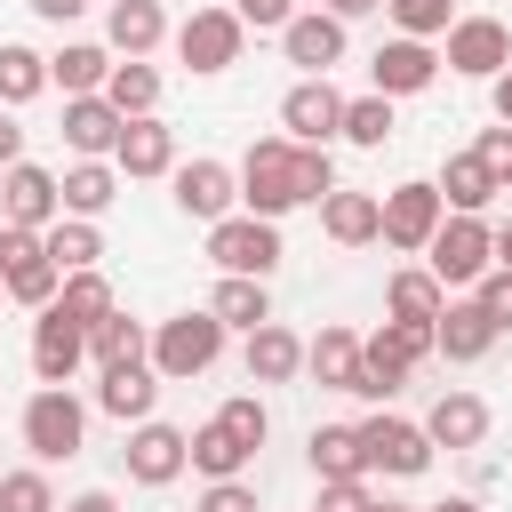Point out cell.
<instances>
[{"instance_id":"cell-49","label":"cell","mask_w":512,"mask_h":512,"mask_svg":"<svg viewBox=\"0 0 512 512\" xmlns=\"http://www.w3.org/2000/svg\"><path fill=\"white\" fill-rule=\"evenodd\" d=\"M24 160V128H16V112L0 104V168H16Z\"/></svg>"},{"instance_id":"cell-30","label":"cell","mask_w":512,"mask_h":512,"mask_svg":"<svg viewBox=\"0 0 512 512\" xmlns=\"http://www.w3.org/2000/svg\"><path fill=\"white\" fill-rule=\"evenodd\" d=\"M304 456H312V480H360V472H368V448H360V424H312V440H304Z\"/></svg>"},{"instance_id":"cell-16","label":"cell","mask_w":512,"mask_h":512,"mask_svg":"<svg viewBox=\"0 0 512 512\" xmlns=\"http://www.w3.org/2000/svg\"><path fill=\"white\" fill-rule=\"evenodd\" d=\"M168 200L192 216V224H216V216H232L240 208V168H224V160H176L168 168Z\"/></svg>"},{"instance_id":"cell-14","label":"cell","mask_w":512,"mask_h":512,"mask_svg":"<svg viewBox=\"0 0 512 512\" xmlns=\"http://www.w3.org/2000/svg\"><path fill=\"white\" fill-rule=\"evenodd\" d=\"M344 16H328V8H296L288 24H280V56L304 72V80H328L336 64H344Z\"/></svg>"},{"instance_id":"cell-50","label":"cell","mask_w":512,"mask_h":512,"mask_svg":"<svg viewBox=\"0 0 512 512\" xmlns=\"http://www.w3.org/2000/svg\"><path fill=\"white\" fill-rule=\"evenodd\" d=\"M24 8H32V16H48V24H72V16H88L96 0H24Z\"/></svg>"},{"instance_id":"cell-31","label":"cell","mask_w":512,"mask_h":512,"mask_svg":"<svg viewBox=\"0 0 512 512\" xmlns=\"http://www.w3.org/2000/svg\"><path fill=\"white\" fill-rule=\"evenodd\" d=\"M440 304H448V288L424 272V264H400L392 280H384V320H440Z\"/></svg>"},{"instance_id":"cell-47","label":"cell","mask_w":512,"mask_h":512,"mask_svg":"<svg viewBox=\"0 0 512 512\" xmlns=\"http://www.w3.org/2000/svg\"><path fill=\"white\" fill-rule=\"evenodd\" d=\"M472 296H480V304H488V312H496V328H504V336H512V264H496V272H488V280H480V288H472Z\"/></svg>"},{"instance_id":"cell-41","label":"cell","mask_w":512,"mask_h":512,"mask_svg":"<svg viewBox=\"0 0 512 512\" xmlns=\"http://www.w3.org/2000/svg\"><path fill=\"white\" fill-rule=\"evenodd\" d=\"M0 512H64L56 488H48V464H16V472H0Z\"/></svg>"},{"instance_id":"cell-55","label":"cell","mask_w":512,"mask_h":512,"mask_svg":"<svg viewBox=\"0 0 512 512\" xmlns=\"http://www.w3.org/2000/svg\"><path fill=\"white\" fill-rule=\"evenodd\" d=\"M424 512H480L472 496H440V504H424Z\"/></svg>"},{"instance_id":"cell-13","label":"cell","mask_w":512,"mask_h":512,"mask_svg":"<svg viewBox=\"0 0 512 512\" xmlns=\"http://www.w3.org/2000/svg\"><path fill=\"white\" fill-rule=\"evenodd\" d=\"M360 448H368V472H384V480H416V472H432V432L424 424H408V416H368L360 424Z\"/></svg>"},{"instance_id":"cell-54","label":"cell","mask_w":512,"mask_h":512,"mask_svg":"<svg viewBox=\"0 0 512 512\" xmlns=\"http://www.w3.org/2000/svg\"><path fill=\"white\" fill-rule=\"evenodd\" d=\"M496 264H512V216L496 224Z\"/></svg>"},{"instance_id":"cell-22","label":"cell","mask_w":512,"mask_h":512,"mask_svg":"<svg viewBox=\"0 0 512 512\" xmlns=\"http://www.w3.org/2000/svg\"><path fill=\"white\" fill-rule=\"evenodd\" d=\"M320 232H328L336 248H368V240H384V192H352V184H336V192L320 200Z\"/></svg>"},{"instance_id":"cell-6","label":"cell","mask_w":512,"mask_h":512,"mask_svg":"<svg viewBox=\"0 0 512 512\" xmlns=\"http://www.w3.org/2000/svg\"><path fill=\"white\" fill-rule=\"evenodd\" d=\"M64 288L56 256H48V232H24V224H0V296H16L24 312H48Z\"/></svg>"},{"instance_id":"cell-23","label":"cell","mask_w":512,"mask_h":512,"mask_svg":"<svg viewBox=\"0 0 512 512\" xmlns=\"http://www.w3.org/2000/svg\"><path fill=\"white\" fill-rule=\"evenodd\" d=\"M112 168H120V176H168V168H176V128H168L160 112L128 120L120 144H112Z\"/></svg>"},{"instance_id":"cell-56","label":"cell","mask_w":512,"mask_h":512,"mask_svg":"<svg viewBox=\"0 0 512 512\" xmlns=\"http://www.w3.org/2000/svg\"><path fill=\"white\" fill-rule=\"evenodd\" d=\"M368 512H424V504H400V496H376Z\"/></svg>"},{"instance_id":"cell-38","label":"cell","mask_w":512,"mask_h":512,"mask_svg":"<svg viewBox=\"0 0 512 512\" xmlns=\"http://www.w3.org/2000/svg\"><path fill=\"white\" fill-rule=\"evenodd\" d=\"M32 96H48V56L24 48V40H0V104L16 112V104H32Z\"/></svg>"},{"instance_id":"cell-42","label":"cell","mask_w":512,"mask_h":512,"mask_svg":"<svg viewBox=\"0 0 512 512\" xmlns=\"http://www.w3.org/2000/svg\"><path fill=\"white\" fill-rule=\"evenodd\" d=\"M384 16L408 32V40H440L456 24V0H384Z\"/></svg>"},{"instance_id":"cell-44","label":"cell","mask_w":512,"mask_h":512,"mask_svg":"<svg viewBox=\"0 0 512 512\" xmlns=\"http://www.w3.org/2000/svg\"><path fill=\"white\" fill-rule=\"evenodd\" d=\"M368 504H376L368 472L360 480H320V496H312V512H368Z\"/></svg>"},{"instance_id":"cell-8","label":"cell","mask_w":512,"mask_h":512,"mask_svg":"<svg viewBox=\"0 0 512 512\" xmlns=\"http://www.w3.org/2000/svg\"><path fill=\"white\" fill-rule=\"evenodd\" d=\"M240 48H248V24H240V8H192L184 24H176V64L184 72H232L240 64Z\"/></svg>"},{"instance_id":"cell-33","label":"cell","mask_w":512,"mask_h":512,"mask_svg":"<svg viewBox=\"0 0 512 512\" xmlns=\"http://www.w3.org/2000/svg\"><path fill=\"white\" fill-rule=\"evenodd\" d=\"M208 312H216L224 328H240V336H248V328H264V320H272V288H264V280H248V272H224V280H216V296H208Z\"/></svg>"},{"instance_id":"cell-17","label":"cell","mask_w":512,"mask_h":512,"mask_svg":"<svg viewBox=\"0 0 512 512\" xmlns=\"http://www.w3.org/2000/svg\"><path fill=\"white\" fill-rule=\"evenodd\" d=\"M432 336H440V352H448L456 368H472V360H488V352H496V336H504V328H496V312L464 288V296H448V304H440Z\"/></svg>"},{"instance_id":"cell-12","label":"cell","mask_w":512,"mask_h":512,"mask_svg":"<svg viewBox=\"0 0 512 512\" xmlns=\"http://www.w3.org/2000/svg\"><path fill=\"white\" fill-rule=\"evenodd\" d=\"M64 216V176L40 168V160H16L0 168V224H24V232H48Z\"/></svg>"},{"instance_id":"cell-39","label":"cell","mask_w":512,"mask_h":512,"mask_svg":"<svg viewBox=\"0 0 512 512\" xmlns=\"http://www.w3.org/2000/svg\"><path fill=\"white\" fill-rule=\"evenodd\" d=\"M56 312H64V320H80V328H96V320H104V312H120V304H112V280H104V272H64Z\"/></svg>"},{"instance_id":"cell-35","label":"cell","mask_w":512,"mask_h":512,"mask_svg":"<svg viewBox=\"0 0 512 512\" xmlns=\"http://www.w3.org/2000/svg\"><path fill=\"white\" fill-rule=\"evenodd\" d=\"M88 360H96V368L152 360V328H144V320H128V312H104V320L88 328Z\"/></svg>"},{"instance_id":"cell-40","label":"cell","mask_w":512,"mask_h":512,"mask_svg":"<svg viewBox=\"0 0 512 512\" xmlns=\"http://www.w3.org/2000/svg\"><path fill=\"white\" fill-rule=\"evenodd\" d=\"M392 136V96H344V144H360V152H376Z\"/></svg>"},{"instance_id":"cell-32","label":"cell","mask_w":512,"mask_h":512,"mask_svg":"<svg viewBox=\"0 0 512 512\" xmlns=\"http://www.w3.org/2000/svg\"><path fill=\"white\" fill-rule=\"evenodd\" d=\"M120 184H128V176H120L112 160H72V168H64V216H104V208L120 200Z\"/></svg>"},{"instance_id":"cell-27","label":"cell","mask_w":512,"mask_h":512,"mask_svg":"<svg viewBox=\"0 0 512 512\" xmlns=\"http://www.w3.org/2000/svg\"><path fill=\"white\" fill-rule=\"evenodd\" d=\"M424 432H432V448H480L488 440V400L480 392H440L432 400V416H424Z\"/></svg>"},{"instance_id":"cell-24","label":"cell","mask_w":512,"mask_h":512,"mask_svg":"<svg viewBox=\"0 0 512 512\" xmlns=\"http://www.w3.org/2000/svg\"><path fill=\"white\" fill-rule=\"evenodd\" d=\"M240 368H248V384H296L304 376V336L280 328V320H264V328H248Z\"/></svg>"},{"instance_id":"cell-5","label":"cell","mask_w":512,"mask_h":512,"mask_svg":"<svg viewBox=\"0 0 512 512\" xmlns=\"http://www.w3.org/2000/svg\"><path fill=\"white\" fill-rule=\"evenodd\" d=\"M224 320L200 304V312H176V320H160L152 328V368L168 376V384H192V376H208L216 360H224Z\"/></svg>"},{"instance_id":"cell-26","label":"cell","mask_w":512,"mask_h":512,"mask_svg":"<svg viewBox=\"0 0 512 512\" xmlns=\"http://www.w3.org/2000/svg\"><path fill=\"white\" fill-rule=\"evenodd\" d=\"M112 48L104 40H64L56 56H48V88H64V96H104V80H112Z\"/></svg>"},{"instance_id":"cell-45","label":"cell","mask_w":512,"mask_h":512,"mask_svg":"<svg viewBox=\"0 0 512 512\" xmlns=\"http://www.w3.org/2000/svg\"><path fill=\"white\" fill-rule=\"evenodd\" d=\"M192 512H264V504H256V488H248V472H240V480H208Z\"/></svg>"},{"instance_id":"cell-15","label":"cell","mask_w":512,"mask_h":512,"mask_svg":"<svg viewBox=\"0 0 512 512\" xmlns=\"http://www.w3.org/2000/svg\"><path fill=\"white\" fill-rule=\"evenodd\" d=\"M432 80H440V48H432V40L392 32V40L368 56V88H376V96H392V104H400V96H424Z\"/></svg>"},{"instance_id":"cell-20","label":"cell","mask_w":512,"mask_h":512,"mask_svg":"<svg viewBox=\"0 0 512 512\" xmlns=\"http://www.w3.org/2000/svg\"><path fill=\"white\" fill-rule=\"evenodd\" d=\"M160 368L152 360H120V368H96V408L104 416H120V424H144L152 408H160Z\"/></svg>"},{"instance_id":"cell-7","label":"cell","mask_w":512,"mask_h":512,"mask_svg":"<svg viewBox=\"0 0 512 512\" xmlns=\"http://www.w3.org/2000/svg\"><path fill=\"white\" fill-rule=\"evenodd\" d=\"M208 256H216V272L272 280L288 248H280V224H272V216H248V208H232V216H216V224H208Z\"/></svg>"},{"instance_id":"cell-34","label":"cell","mask_w":512,"mask_h":512,"mask_svg":"<svg viewBox=\"0 0 512 512\" xmlns=\"http://www.w3.org/2000/svg\"><path fill=\"white\" fill-rule=\"evenodd\" d=\"M48 256H56V272H96L104 264V224L96 216H56L48 224Z\"/></svg>"},{"instance_id":"cell-25","label":"cell","mask_w":512,"mask_h":512,"mask_svg":"<svg viewBox=\"0 0 512 512\" xmlns=\"http://www.w3.org/2000/svg\"><path fill=\"white\" fill-rule=\"evenodd\" d=\"M168 40V8L160 0H104V48L112 56H152Z\"/></svg>"},{"instance_id":"cell-53","label":"cell","mask_w":512,"mask_h":512,"mask_svg":"<svg viewBox=\"0 0 512 512\" xmlns=\"http://www.w3.org/2000/svg\"><path fill=\"white\" fill-rule=\"evenodd\" d=\"M320 8H328V16H344V24H352V16H368V8H384V0H320Z\"/></svg>"},{"instance_id":"cell-21","label":"cell","mask_w":512,"mask_h":512,"mask_svg":"<svg viewBox=\"0 0 512 512\" xmlns=\"http://www.w3.org/2000/svg\"><path fill=\"white\" fill-rule=\"evenodd\" d=\"M120 128H128V112L112 96H64V144H72V160H112Z\"/></svg>"},{"instance_id":"cell-51","label":"cell","mask_w":512,"mask_h":512,"mask_svg":"<svg viewBox=\"0 0 512 512\" xmlns=\"http://www.w3.org/2000/svg\"><path fill=\"white\" fill-rule=\"evenodd\" d=\"M64 512H120V496L112 488H80V496H64Z\"/></svg>"},{"instance_id":"cell-52","label":"cell","mask_w":512,"mask_h":512,"mask_svg":"<svg viewBox=\"0 0 512 512\" xmlns=\"http://www.w3.org/2000/svg\"><path fill=\"white\" fill-rule=\"evenodd\" d=\"M488 104H496V120H512V64L488 80Z\"/></svg>"},{"instance_id":"cell-2","label":"cell","mask_w":512,"mask_h":512,"mask_svg":"<svg viewBox=\"0 0 512 512\" xmlns=\"http://www.w3.org/2000/svg\"><path fill=\"white\" fill-rule=\"evenodd\" d=\"M432 352H440V336L424 320H384L376 336H360V384H352V400H392L408 384V368H424Z\"/></svg>"},{"instance_id":"cell-43","label":"cell","mask_w":512,"mask_h":512,"mask_svg":"<svg viewBox=\"0 0 512 512\" xmlns=\"http://www.w3.org/2000/svg\"><path fill=\"white\" fill-rule=\"evenodd\" d=\"M216 424H224L232 440H248V448H264V432H272V408H264L256 392H232V400L216 408Z\"/></svg>"},{"instance_id":"cell-48","label":"cell","mask_w":512,"mask_h":512,"mask_svg":"<svg viewBox=\"0 0 512 512\" xmlns=\"http://www.w3.org/2000/svg\"><path fill=\"white\" fill-rule=\"evenodd\" d=\"M240 8V24H256V32H280L288 16H296V0H232Z\"/></svg>"},{"instance_id":"cell-4","label":"cell","mask_w":512,"mask_h":512,"mask_svg":"<svg viewBox=\"0 0 512 512\" xmlns=\"http://www.w3.org/2000/svg\"><path fill=\"white\" fill-rule=\"evenodd\" d=\"M424 272H432L440 288H480V280L496 272V224L448 208V224H440L432 248H424Z\"/></svg>"},{"instance_id":"cell-18","label":"cell","mask_w":512,"mask_h":512,"mask_svg":"<svg viewBox=\"0 0 512 512\" xmlns=\"http://www.w3.org/2000/svg\"><path fill=\"white\" fill-rule=\"evenodd\" d=\"M280 136H296V144L344 136V96H336L328 80H296V88L280 96Z\"/></svg>"},{"instance_id":"cell-9","label":"cell","mask_w":512,"mask_h":512,"mask_svg":"<svg viewBox=\"0 0 512 512\" xmlns=\"http://www.w3.org/2000/svg\"><path fill=\"white\" fill-rule=\"evenodd\" d=\"M440 224H448V200H440V184H432V176H408V184H392V192H384V248L424 256Z\"/></svg>"},{"instance_id":"cell-29","label":"cell","mask_w":512,"mask_h":512,"mask_svg":"<svg viewBox=\"0 0 512 512\" xmlns=\"http://www.w3.org/2000/svg\"><path fill=\"white\" fill-rule=\"evenodd\" d=\"M432 184H440V200H448L456 216H488V200L504 192V184L488 176V160H480V152H448V168H440Z\"/></svg>"},{"instance_id":"cell-11","label":"cell","mask_w":512,"mask_h":512,"mask_svg":"<svg viewBox=\"0 0 512 512\" xmlns=\"http://www.w3.org/2000/svg\"><path fill=\"white\" fill-rule=\"evenodd\" d=\"M440 40H448L440 64L464 72V80H496V72L512 64V24H504V16H456Z\"/></svg>"},{"instance_id":"cell-10","label":"cell","mask_w":512,"mask_h":512,"mask_svg":"<svg viewBox=\"0 0 512 512\" xmlns=\"http://www.w3.org/2000/svg\"><path fill=\"white\" fill-rule=\"evenodd\" d=\"M120 464H128V480H136V488H168V480H184V472H192V432H176V424L144 416V424H128Z\"/></svg>"},{"instance_id":"cell-3","label":"cell","mask_w":512,"mask_h":512,"mask_svg":"<svg viewBox=\"0 0 512 512\" xmlns=\"http://www.w3.org/2000/svg\"><path fill=\"white\" fill-rule=\"evenodd\" d=\"M16 432H24L32 464H72L88 448V408L72 400V384H40L24 400V416H16Z\"/></svg>"},{"instance_id":"cell-1","label":"cell","mask_w":512,"mask_h":512,"mask_svg":"<svg viewBox=\"0 0 512 512\" xmlns=\"http://www.w3.org/2000/svg\"><path fill=\"white\" fill-rule=\"evenodd\" d=\"M336 192V160L328 144H296V136H256L240 160V208L248 216H288V208H320Z\"/></svg>"},{"instance_id":"cell-28","label":"cell","mask_w":512,"mask_h":512,"mask_svg":"<svg viewBox=\"0 0 512 512\" xmlns=\"http://www.w3.org/2000/svg\"><path fill=\"white\" fill-rule=\"evenodd\" d=\"M304 376H320L328 392H352V384H360V328H320V336H304Z\"/></svg>"},{"instance_id":"cell-37","label":"cell","mask_w":512,"mask_h":512,"mask_svg":"<svg viewBox=\"0 0 512 512\" xmlns=\"http://www.w3.org/2000/svg\"><path fill=\"white\" fill-rule=\"evenodd\" d=\"M104 96H112L128 120L160 112V64H152V56H120V64H112V80H104Z\"/></svg>"},{"instance_id":"cell-19","label":"cell","mask_w":512,"mask_h":512,"mask_svg":"<svg viewBox=\"0 0 512 512\" xmlns=\"http://www.w3.org/2000/svg\"><path fill=\"white\" fill-rule=\"evenodd\" d=\"M80 360H88V328L48 304V312L32 320V376H40V384H72Z\"/></svg>"},{"instance_id":"cell-46","label":"cell","mask_w":512,"mask_h":512,"mask_svg":"<svg viewBox=\"0 0 512 512\" xmlns=\"http://www.w3.org/2000/svg\"><path fill=\"white\" fill-rule=\"evenodd\" d=\"M480 160H488V176L512 192V120H496V128H480V144H472Z\"/></svg>"},{"instance_id":"cell-36","label":"cell","mask_w":512,"mask_h":512,"mask_svg":"<svg viewBox=\"0 0 512 512\" xmlns=\"http://www.w3.org/2000/svg\"><path fill=\"white\" fill-rule=\"evenodd\" d=\"M248 464H256V448H248V440H232L216 416L192 432V472H200V480H240Z\"/></svg>"}]
</instances>
